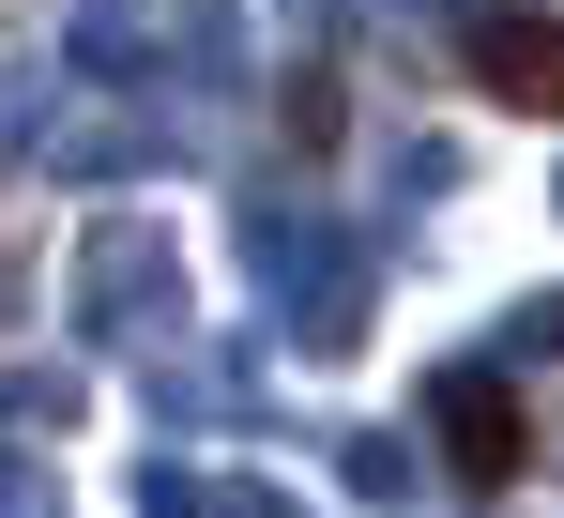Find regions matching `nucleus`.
Wrapping results in <instances>:
<instances>
[{"label":"nucleus","instance_id":"1","mask_svg":"<svg viewBox=\"0 0 564 518\" xmlns=\"http://www.w3.org/2000/svg\"><path fill=\"white\" fill-rule=\"evenodd\" d=\"M458 62H473L488 91H503V107L564 122V15H534V0H488V15L458 31Z\"/></svg>","mask_w":564,"mask_h":518},{"label":"nucleus","instance_id":"2","mask_svg":"<svg viewBox=\"0 0 564 518\" xmlns=\"http://www.w3.org/2000/svg\"><path fill=\"white\" fill-rule=\"evenodd\" d=\"M443 457H458V488H519V473H534L519 397H503V381H443Z\"/></svg>","mask_w":564,"mask_h":518}]
</instances>
